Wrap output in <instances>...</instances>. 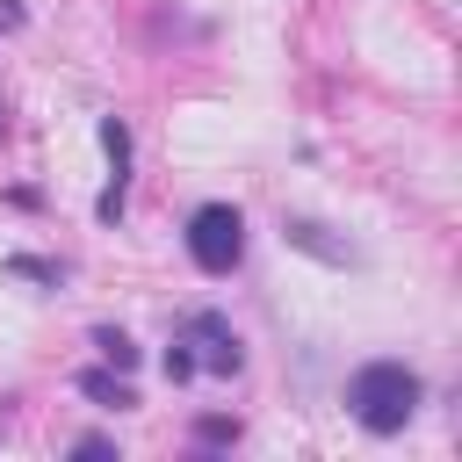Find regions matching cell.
<instances>
[{
	"label": "cell",
	"instance_id": "6da1fadb",
	"mask_svg": "<svg viewBox=\"0 0 462 462\" xmlns=\"http://www.w3.org/2000/svg\"><path fill=\"white\" fill-rule=\"evenodd\" d=\"M419 397H426V383H419L404 361H361V368L346 375V411H354L368 433H404V426L419 419Z\"/></svg>",
	"mask_w": 462,
	"mask_h": 462
},
{
	"label": "cell",
	"instance_id": "7a4b0ae2",
	"mask_svg": "<svg viewBox=\"0 0 462 462\" xmlns=\"http://www.w3.org/2000/svg\"><path fill=\"white\" fill-rule=\"evenodd\" d=\"M188 260H195L202 274H231V267L245 260V217H238L231 202H202V209L188 217Z\"/></svg>",
	"mask_w": 462,
	"mask_h": 462
},
{
	"label": "cell",
	"instance_id": "3957f363",
	"mask_svg": "<svg viewBox=\"0 0 462 462\" xmlns=\"http://www.w3.org/2000/svg\"><path fill=\"white\" fill-rule=\"evenodd\" d=\"M173 339H180V346L195 354V368H209V375H238V368H245V339H238L231 318H217V310H188Z\"/></svg>",
	"mask_w": 462,
	"mask_h": 462
},
{
	"label": "cell",
	"instance_id": "277c9868",
	"mask_svg": "<svg viewBox=\"0 0 462 462\" xmlns=\"http://www.w3.org/2000/svg\"><path fill=\"white\" fill-rule=\"evenodd\" d=\"M101 152H108V188H101V202H94V217L101 224H116L123 217V202H130V123L123 116H101Z\"/></svg>",
	"mask_w": 462,
	"mask_h": 462
},
{
	"label": "cell",
	"instance_id": "5b68a950",
	"mask_svg": "<svg viewBox=\"0 0 462 462\" xmlns=\"http://www.w3.org/2000/svg\"><path fill=\"white\" fill-rule=\"evenodd\" d=\"M282 245H296V253H310V260H325V267H354L361 253L346 245V238H332L318 217H282Z\"/></svg>",
	"mask_w": 462,
	"mask_h": 462
},
{
	"label": "cell",
	"instance_id": "8992f818",
	"mask_svg": "<svg viewBox=\"0 0 462 462\" xmlns=\"http://www.w3.org/2000/svg\"><path fill=\"white\" fill-rule=\"evenodd\" d=\"M79 397H94V404H108V411L137 404V397H130V383H123V368H87V375H79Z\"/></svg>",
	"mask_w": 462,
	"mask_h": 462
},
{
	"label": "cell",
	"instance_id": "52a82bcc",
	"mask_svg": "<svg viewBox=\"0 0 462 462\" xmlns=\"http://www.w3.org/2000/svg\"><path fill=\"white\" fill-rule=\"evenodd\" d=\"M94 346L108 354V368H123V375L137 368V346H130V332H123V325H94Z\"/></svg>",
	"mask_w": 462,
	"mask_h": 462
},
{
	"label": "cell",
	"instance_id": "ba28073f",
	"mask_svg": "<svg viewBox=\"0 0 462 462\" xmlns=\"http://www.w3.org/2000/svg\"><path fill=\"white\" fill-rule=\"evenodd\" d=\"M195 440L202 448H231L238 440V419H195Z\"/></svg>",
	"mask_w": 462,
	"mask_h": 462
},
{
	"label": "cell",
	"instance_id": "9c48e42d",
	"mask_svg": "<svg viewBox=\"0 0 462 462\" xmlns=\"http://www.w3.org/2000/svg\"><path fill=\"white\" fill-rule=\"evenodd\" d=\"M7 274H22V282H58V267H51V260H29V253H14Z\"/></svg>",
	"mask_w": 462,
	"mask_h": 462
},
{
	"label": "cell",
	"instance_id": "30bf717a",
	"mask_svg": "<svg viewBox=\"0 0 462 462\" xmlns=\"http://www.w3.org/2000/svg\"><path fill=\"white\" fill-rule=\"evenodd\" d=\"M188 375H195V354L173 339V346H166V383H188Z\"/></svg>",
	"mask_w": 462,
	"mask_h": 462
},
{
	"label": "cell",
	"instance_id": "8fae6325",
	"mask_svg": "<svg viewBox=\"0 0 462 462\" xmlns=\"http://www.w3.org/2000/svg\"><path fill=\"white\" fill-rule=\"evenodd\" d=\"M72 455H94V462H101V455H116V440H101V433H79V440H72Z\"/></svg>",
	"mask_w": 462,
	"mask_h": 462
},
{
	"label": "cell",
	"instance_id": "7c38bea8",
	"mask_svg": "<svg viewBox=\"0 0 462 462\" xmlns=\"http://www.w3.org/2000/svg\"><path fill=\"white\" fill-rule=\"evenodd\" d=\"M0 137H7V101H0Z\"/></svg>",
	"mask_w": 462,
	"mask_h": 462
}]
</instances>
